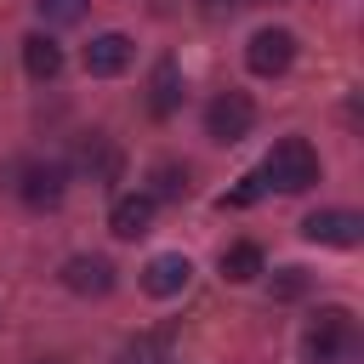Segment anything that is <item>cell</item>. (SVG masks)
Listing matches in <instances>:
<instances>
[{
  "label": "cell",
  "instance_id": "obj_1",
  "mask_svg": "<svg viewBox=\"0 0 364 364\" xmlns=\"http://www.w3.org/2000/svg\"><path fill=\"white\" fill-rule=\"evenodd\" d=\"M262 188H279V193H307L313 182H318V154H313V142L307 136H279L273 142V154L262 159Z\"/></svg>",
  "mask_w": 364,
  "mask_h": 364
},
{
  "label": "cell",
  "instance_id": "obj_2",
  "mask_svg": "<svg viewBox=\"0 0 364 364\" xmlns=\"http://www.w3.org/2000/svg\"><path fill=\"white\" fill-rule=\"evenodd\" d=\"M301 353H307V364H353V353H358V324H353V313H347V307H324V313L307 324Z\"/></svg>",
  "mask_w": 364,
  "mask_h": 364
},
{
  "label": "cell",
  "instance_id": "obj_3",
  "mask_svg": "<svg viewBox=\"0 0 364 364\" xmlns=\"http://www.w3.org/2000/svg\"><path fill=\"white\" fill-rule=\"evenodd\" d=\"M245 63H250V74H262V80L284 74V68L296 63V34H290V28H256L250 46H245Z\"/></svg>",
  "mask_w": 364,
  "mask_h": 364
},
{
  "label": "cell",
  "instance_id": "obj_4",
  "mask_svg": "<svg viewBox=\"0 0 364 364\" xmlns=\"http://www.w3.org/2000/svg\"><path fill=\"white\" fill-rule=\"evenodd\" d=\"M250 125H256V102H250L245 91H222V97L205 108V131H210L216 142H239Z\"/></svg>",
  "mask_w": 364,
  "mask_h": 364
},
{
  "label": "cell",
  "instance_id": "obj_5",
  "mask_svg": "<svg viewBox=\"0 0 364 364\" xmlns=\"http://www.w3.org/2000/svg\"><path fill=\"white\" fill-rule=\"evenodd\" d=\"M301 233H307L313 245H341V250H353V245L364 239V216H358V210H313V216L301 222Z\"/></svg>",
  "mask_w": 364,
  "mask_h": 364
},
{
  "label": "cell",
  "instance_id": "obj_6",
  "mask_svg": "<svg viewBox=\"0 0 364 364\" xmlns=\"http://www.w3.org/2000/svg\"><path fill=\"white\" fill-rule=\"evenodd\" d=\"M188 279H193V262H188L182 250H165V256H154V262L142 267V290L159 296V301H165V296H182Z\"/></svg>",
  "mask_w": 364,
  "mask_h": 364
},
{
  "label": "cell",
  "instance_id": "obj_7",
  "mask_svg": "<svg viewBox=\"0 0 364 364\" xmlns=\"http://www.w3.org/2000/svg\"><path fill=\"white\" fill-rule=\"evenodd\" d=\"M63 284L74 296H108L114 290V262L108 256H68L63 262Z\"/></svg>",
  "mask_w": 364,
  "mask_h": 364
},
{
  "label": "cell",
  "instance_id": "obj_8",
  "mask_svg": "<svg viewBox=\"0 0 364 364\" xmlns=\"http://www.w3.org/2000/svg\"><path fill=\"white\" fill-rule=\"evenodd\" d=\"M131 63V40L125 34H91V46H85V74H97V80H108V74H119Z\"/></svg>",
  "mask_w": 364,
  "mask_h": 364
},
{
  "label": "cell",
  "instance_id": "obj_9",
  "mask_svg": "<svg viewBox=\"0 0 364 364\" xmlns=\"http://www.w3.org/2000/svg\"><path fill=\"white\" fill-rule=\"evenodd\" d=\"M63 188H68V171H63V165H28L17 193H23L34 210H51V205L63 199Z\"/></svg>",
  "mask_w": 364,
  "mask_h": 364
},
{
  "label": "cell",
  "instance_id": "obj_10",
  "mask_svg": "<svg viewBox=\"0 0 364 364\" xmlns=\"http://www.w3.org/2000/svg\"><path fill=\"white\" fill-rule=\"evenodd\" d=\"M148 222H154V193H119L114 210H108V228H114L119 239H142Z\"/></svg>",
  "mask_w": 364,
  "mask_h": 364
},
{
  "label": "cell",
  "instance_id": "obj_11",
  "mask_svg": "<svg viewBox=\"0 0 364 364\" xmlns=\"http://www.w3.org/2000/svg\"><path fill=\"white\" fill-rule=\"evenodd\" d=\"M23 68H28V80H57V68H63L57 40L51 34H28L23 40Z\"/></svg>",
  "mask_w": 364,
  "mask_h": 364
},
{
  "label": "cell",
  "instance_id": "obj_12",
  "mask_svg": "<svg viewBox=\"0 0 364 364\" xmlns=\"http://www.w3.org/2000/svg\"><path fill=\"white\" fill-rule=\"evenodd\" d=\"M176 102H182V68L165 57V63L154 68V85H148V108L165 119V114H176Z\"/></svg>",
  "mask_w": 364,
  "mask_h": 364
},
{
  "label": "cell",
  "instance_id": "obj_13",
  "mask_svg": "<svg viewBox=\"0 0 364 364\" xmlns=\"http://www.w3.org/2000/svg\"><path fill=\"white\" fill-rule=\"evenodd\" d=\"M262 273V250L250 245V239H239V245H228L222 250V279H233V284H250Z\"/></svg>",
  "mask_w": 364,
  "mask_h": 364
},
{
  "label": "cell",
  "instance_id": "obj_14",
  "mask_svg": "<svg viewBox=\"0 0 364 364\" xmlns=\"http://www.w3.org/2000/svg\"><path fill=\"white\" fill-rule=\"evenodd\" d=\"M34 11L46 23H80L85 17V0H34Z\"/></svg>",
  "mask_w": 364,
  "mask_h": 364
},
{
  "label": "cell",
  "instance_id": "obj_15",
  "mask_svg": "<svg viewBox=\"0 0 364 364\" xmlns=\"http://www.w3.org/2000/svg\"><path fill=\"white\" fill-rule=\"evenodd\" d=\"M256 193H262V176H256V171H250V176H245V182H239V188H233V193H222V199H216V205H222V210H239V205H250V199H256Z\"/></svg>",
  "mask_w": 364,
  "mask_h": 364
},
{
  "label": "cell",
  "instance_id": "obj_16",
  "mask_svg": "<svg viewBox=\"0 0 364 364\" xmlns=\"http://www.w3.org/2000/svg\"><path fill=\"white\" fill-rule=\"evenodd\" d=\"M154 182H159L154 193H165V199H171V193H188V176H182L176 165H159V171H154Z\"/></svg>",
  "mask_w": 364,
  "mask_h": 364
},
{
  "label": "cell",
  "instance_id": "obj_17",
  "mask_svg": "<svg viewBox=\"0 0 364 364\" xmlns=\"http://www.w3.org/2000/svg\"><path fill=\"white\" fill-rule=\"evenodd\" d=\"M301 284H307V279H301V267H284V279H279V296H301Z\"/></svg>",
  "mask_w": 364,
  "mask_h": 364
},
{
  "label": "cell",
  "instance_id": "obj_18",
  "mask_svg": "<svg viewBox=\"0 0 364 364\" xmlns=\"http://www.w3.org/2000/svg\"><path fill=\"white\" fill-rule=\"evenodd\" d=\"M210 11H228V6H245V0H205Z\"/></svg>",
  "mask_w": 364,
  "mask_h": 364
}]
</instances>
